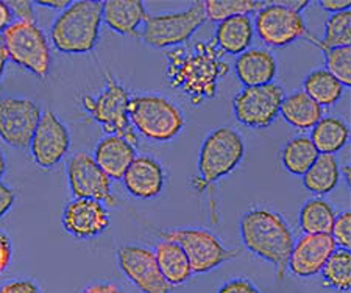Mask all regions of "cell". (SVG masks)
Returning <instances> with one entry per match:
<instances>
[{
	"label": "cell",
	"mask_w": 351,
	"mask_h": 293,
	"mask_svg": "<svg viewBox=\"0 0 351 293\" xmlns=\"http://www.w3.org/2000/svg\"><path fill=\"white\" fill-rule=\"evenodd\" d=\"M8 61H10V56H8V52H7V47H5L2 35H0V81H2L3 73H5V67H7Z\"/></svg>",
	"instance_id": "obj_44"
},
{
	"label": "cell",
	"mask_w": 351,
	"mask_h": 293,
	"mask_svg": "<svg viewBox=\"0 0 351 293\" xmlns=\"http://www.w3.org/2000/svg\"><path fill=\"white\" fill-rule=\"evenodd\" d=\"M28 149L33 162L43 170L58 166L71 149V134L66 123L53 111L45 110Z\"/></svg>",
	"instance_id": "obj_15"
},
{
	"label": "cell",
	"mask_w": 351,
	"mask_h": 293,
	"mask_svg": "<svg viewBox=\"0 0 351 293\" xmlns=\"http://www.w3.org/2000/svg\"><path fill=\"white\" fill-rule=\"evenodd\" d=\"M319 5L322 10H325L331 14L342 13V11H348L351 8L350 0H320Z\"/></svg>",
	"instance_id": "obj_41"
},
{
	"label": "cell",
	"mask_w": 351,
	"mask_h": 293,
	"mask_svg": "<svg viewBox=\"0 0 351 293\" xmlns=\"http://www.w3.org/2000/svg\"><path fill=\"white\" fill-rule=\"evenodd\" d=\"M0 293H43L36 281L28 278L10 279L0 285Z\"/></svg>",
	"instance_id": "obj_35"
},
{
	"label": "cell",
	"mask_w": 351,
	"mask_h": 293,
	"mask_svg": "<svg viewBox=\"0 0 351 293\" xmlns=\"http://www.w3.org/2000/svg\"><path fill=\"white\" fill-rule=\"evenodd\" d=\"M78 293H125L121 285L112 281H95V283L84 287Z\"/></svg>",
	"instance_id": "obj_40"
},
{
	"label": "cell",
	"mask_w": 351,
	"mask_h": 293,
	"mask_svg": "<svg viewBox=\"0 0 351 293\" xmlns=\"http://www.w3.org/2000/svg\"><path fill=\"white\" fill-rule=\"evenodd\" d=\"M285 97V89L276 83L243 88L233 99L236 120L247 128H267L280 116V108Z\"/></svg>",
	"instance_id": "obj_11"
},
{
	"label": "cell",
	"mask_w": 351,
	"mask_h": 293,
	"mask_svg": "<svg viewBox=\"0 0 351 293\" xmlns=\"http://www.w3.org/2000/svg\"><path fill=\"white\" fill-rule=\"evenodd\" d=\"M217 293H261V290H259L250 279L234 278L226 281V283L217 290Z\"/></svg>",
	"instance_id": "obj_37"
},
{
	"label": "cell",
	"mask_w": 351,
	"mask_h": 293,
	"mask_svg": "<svg viewBox=\"0 0 351 293\" xmlns=\"http://www.w3.org/2000/svg\"><path fill=\"white\" fill-rule=\"evenodd\" d=\"M67 184L73 199H89L101 201L108 207L117 206L112 194V179L94 161L86 151L73 153L66 164Z\"/></svg>",
	"instance_id": "obj_12"
},
{
	"label": "cell",
	"mask_w": 351,
	"mask_h": 293,
	"mask_svg": "<svg viewBox=\"0 0 351 293\" xmlns=\"http://www.w3.org/2000/svg\"><path fill=\"white\" fill-rule=\"evenodd\" d=\"M330 234L334 239V242H336L337 248L350 250L351 248V214L348 211L337 214Z\"/></svg>",
	"instance_id": "obj_34"
},
{
	"label": "cell",
	"mask_w": 351,
	"mask_h": 293,
	"mask_svg": "<svg viewBox=\"0 0 351 293\" xmlns=\"http://www.w3.org/2000/svg\"><path fill=\"white\" fill-rule=\"evenodd\" d=\"M16 203V194L14 190L0 181V218H3L11 211V207Z\"/></svg>",
	"instance_id": "obj_39"
},
{
	"label": "cell",
	"mask_w": 351,
	"mask_h": 293,
	"mask_svg": "<svg viewBox=\"0 0 351 293\" xmlns=\"http://www.w3.org/2000/svg\"><path fill=\"white\" fill-rule=\"evenodd\" d=\"M320 153L313 144L309 136H295L282 146L281 150V162L282 167L289 173L303 177L308 168L314 164L317 156Z\"/></svg>",
	"instance_id": "obj_29"
},
{
	"label": "cell",
	"mask_w": 351,
	"mask_h": 293,
	"mask_svg": "<svg viewBox=\"0 0 351 293\" xmlns=\"http://www.w3.org/2000/svg\"><path fill=\"white\" fill-rule=\"evenodd\" d=\"M241 239L243 246L276 268V279L287 273V261L293 246V233L286 218L270 207L254 206L241 217Z\"/></svg>",
	"instance_id": "obj_2"
},
{
	"label": "cell",
	"mask_w": 351,
	"mask_h": 293,
	"mask_svg": "<svg viewBox=\"0 0 351 293\" xmlns=\"http://www.w3.org/2000/svg\"><path fill=\"white\" fill-rule=\"evenodd\" d=\"M308 39L320 50L351 47V10L331 14L325 22L324 39L309 35Z\"/></svg>",
	"instance_id": "obj_30"
},
{
	"label": "cell",
	"mask_w": 351,
	"mask_h": 293,
	"mask_svg": "<svg viewBox=\"0 0 351 293\" xmlns=\"http://www.w3.org/2000/svg\"><path fill=\"white\" fill-rule=\"evenodd\" d=\"M206 11V19L213 22H222L234 16H250L258 13L265 2L261 0H205L203 2Z\"/></svg>",
	"instance_id": "obj_32"
},
{
	"label": "cell",
	"mask_w": 351,
	"mask_h": 293,
	"mask_svg": "<svg viewBox=\"0 0 351 293\" xmlns=\"http://www.w3.org/2000/svg\"><path fill=\"white\" fill-rule=\"evenodd\" d=\"M121 181L134 199L154 200L162 194L166 186V170L154 156L136 155Z\"/></svg>",
	"instance_id": "obj_18"
},
{
	"label": "cell",
	"mask_w": 351,
	"mask_h": 293,
	"mask_svg": "<svg viewBox=\"0 0 351 293\" xmlns=\"http://www.w3.org/2000/svg\"><path fill=\"white\" fill-rule=\"evenodd\" d=\"M161 240L178 244L189 259L192 275L214 272L225 262H230L241 255L239 248H226L222 240L211 231L202 228H172L160 233Z\"/></svg>",
	"instance_id": "obj_8"
},
{
	"label": "cell",
	"mask_w": 351,
	"mask_h": 293,
	"mask_svg": "<svg viewBox=\"0 0 351 293\" xmlns=\"http://www.w3.org/2000/svg\"><path fill=\"white\" fill-rule=\"evenodd\" d=\"M155 257L164 279L172 287L183 285L192 276L189 259L178 244L171 240H161L155 246Z\"/></svg>",
	"instance_id": "obj_24"
},
{
	"label": "cell",
	"mask_w": 351,
	"mask_h": 293,
	"mask_svg": "<svg viewBox=\"0 0 351 293\" xmlns=\"http://www.w3.org/2000/svg\"><path fill=\"white\" fill-rule=\"evenodd\" d=\"M303 92H306L322 108H331L343 97L345 86L326 69L309 72L303 80Z\"/></svg>",
	"instance_id": "obj_28"
},
{
	"label": "cell",
	"mask_w": 351,
	"mask_h": 293,
	"mask_svg": "<svg viewBox=\"0 0 351 293\" xmlns=\"http://www.w3.org/2000/svg\"><path fill=\"white\" fill-rule=\"evenodd\" d=\"M206 21L203 0H197L178 13L147 16L141 38L152 49H175L188 44Z\"/></svg>",
	"instance_id": "obj_7"
},
{
	"label": "cell",
	"mask_w": 351,
	"mask_h": 293,
	"mask_svg": "<svg viewBox=\"0 0 351 293\" xmlns=\"http://www.w3.org/2000/svg\"><path fill=\"white\" fill-rule=\"evenodd\" d=\"M10 60L22 69L41 78L49 77L52 67L50 42L35 22L14 21L2 35Z\"/></svg>",
	"instance_id": "obj_9"
},
{
	"label": "cell",
	"mask_w": 351,
	"mask_h": 293,
	"mask_svg": "<svg viewBox=\"0 0 351 293\" xmlns=\"http://www.w3.org/2000/svg\"><path fill=\"white\" fill-rule=\"evenodd\" d=\"M147 16L143 0H105L101 8L104 24L122 36H141Z\"/></svg>",
	"instance_id": "obj_20"
},
{
	"label": "cell",
	"mask_w": 351,
	"mask_h": 293,
	"mask_svg": "<svg viewBox=\"0 0 351 293\" xmlns=\"http://www.w3.org/2000/svg\"><path fill=\"white\" fill-rule=\"evenodd\" d=\"M14 16L11 13L8 3L5 0H0V35H3L5 30L13 24Z\"/></svg>",
	"instance_id": "obj_42"
},
{
	"label": "cell",
	"mask_w": 351,
	"mask_h": 293,
	"mask_svg": "<svg viewBox=\"0 0 351 293\" xmlns=\"http://www.w3.org/2000/svg\"><path fill=\"white\" fill-rule=\"evenodd\" d=\"M309 139L320 155H336L348 144L350 127L341 117L324 116L311 129Z\"/></svg>",
	"instance_id": "obj_25"
},
{
	"label": "cell",
	"mask_w": 351,
	"mask_h": 293,
	"mask_svg": "<svg viewBox=\"0 0 351 293\" xmlns=\"http://www.w3.org/2000/svg\"><path fill=\"white\" fill-rule=\"evenodd\" d=\"M253 38L254 27L250 16H234L219 22L213 39L223 53L237 56L250 49Z\"/></svg>",
	"instance_id": "obj_22"
},
{
	"label": "cell",
	"mask_w": 351,
	"mask_h": 293,
	"mask_svg": "<svg viewBox=\"0 0 351 293\" xmlns=\"http://www.w3.org/2000/svg\"><path fill=\"white\" fill-rule=\"evenodd\" d=\"M93 157L101 170L117 181L136 157V146L116 134H106L95 145Z\"/></svg>",
	"instance_id": "obj_21"
},
{
	"label": "cell",
	"mask_w": 351,
	"mask_h": 293,
	"mask_svg": "<svg viewBox=\"0 0 351 293\" xmlns=\"http://www.w3.org/2000/svg\"><path fill=\"white\" fill-rule=\"evenodd\" d=\"M117 266L122 275L141 293H171L173 287L164 279L154 250L144 245L127 244L117 248Z\"/></svg>",
	"instance_id": "obj_14"
},
{
	"label": "cell",
	"mask_w": 351,
	"mask_h": 293,
	"mask_svg": "<svg viewBox=\"0 0 351 293\" xmlns=\"http://www.w3.org/2000/svg\"><path fill=\"white\" fill-rule=\"evenodd\" d=\"M7 3L16 19L21 22H35L36 24L35 3L30 2V0H8Z\"/></svg>",
	"instance_id": "obj_36"
},
{
	"label": "cell",
	"mask_w": 351,
	"mask_h": 293,
	"mask_svg": "<svg viewBox=\"0 0 351 293\" xmlns=\"http://www.w3.org/2000/svg\"><path fill=\"white\" fill-rule=\"evenodd\" d=\"M341 164L334 155H319L303 175V186L311 194L325 196L341 183Z\"/></svg>",
	"instance_id": "obj_26"
},
{
	"label": "cell",
	"mask_w": 351,
	"mask_h": 293,
	"mask_svg": "<svg viewBox=\"0 0 351 293\" xmlns=\"http://www.w3.org/2000/svg\"><path fill=\"white\" fill-rule=\"evenodd\" d=\"M223 56L214 39L171 49L166 53L169 88L186 97L192 106L214 99L220 80L230 73V64Z\"/></svg>",
	"instance_id": "obj_1"
},
{
	"label": "cell",
	"mask_w": 351,
	"mask_h": 293,
	"mask_svg": "<svg viewBox=\"0 0 351 293\" xmlns=\"http://www.w3.org/2000/svg\"><path fill=\"white\" fill-rule=\"evenodd\" d=\"M322 52L325 55L326 71L345 88L351 86V47L326 49Z\"/></svg>",
	"instance_id": "obj_33"
},
{
	"label": "cell",
	"mask_w": 351,
	"mask_h": 293,
	"mask_svg": "<svg viewBox=\"0 0 351 293\" xmlns=\"http://www.w3.org/2000/svg\"><path fill=\"white\" fill-rule=\"evenodd\" d=\"M322 276L326 285L339 292H348L351 289V253L343 248H336L328 257Z\"/></svg>",
	"instance_id": "obj_31"
},
{
	"label": "cell",
	"mask_w": 351,
	"mask_h": 293,
	"mask_svg": "<svg viewBox=\"0 0 351 293\" xmlns=\"http://www.w3.org/2000/svg\"><path fill=\"white\" fill-rule=\"evenodd\" d=\"M35 5L56 11H64L71 5V0H38Z\"/></svg>",
	"instance_id": "obj_43"
},
{
	"label": "cell",
	"mask_w": 351,
	"mask_h": 293,
	"mask_svg": "<svg viewBox=\"0 0 351 293\" xmlns=\"http://www.w3.org/2000/svg\"><path fill=\"white\" fill-rule=\"evenodd\" d=\"M128 117L134 131L154 142H171L186 125L181 110L161 94L133 95Z\"/></svg>",
	"instance_id": "obj_5"
},
{
	"label": "cell",
	"mask_w": 351,
	"mask_h": 293,
	"mask_svg": "<svg viewBox=\"0 0 351 293\" xmlns=\"http://www.w3.org/2000/svg\"><path fill=\"white\" fill-rule=\"evenodd\" d=\"M324 114L325 110L303 91L286 95L280 108V116L282 119L291 127L302 129V131L313 129Z\"/></svg>",
	"instance_id": "obj_23"
},
{
	"label": "cell",
	"mask_w": 351,
	"mask_h": 293,
	"mask_svg": "<svg viewBox=\"0 0 351 293\" xmlns=\"http://www.w3.org/2000/svg\"><path fill=\"white\" fill-rule=\"evenodd\" d=\"M5 173H7V157H5L3 151L0 150V181H2Z\"/></svg>",
	"instance_id": "obj_45"
},
{
	"label": "cell",
	"mask_w": 351,
	"mask_h": 293,
	"mask_svg": "<svg viewBox=\"0 0 351 293\" xmlns=\"http://www.w3.org/2000/svg\"><path fill=\"white\" fill-rule=\"evenodd\" d=\"M253 27L264 46L271 49H285L311 35L302 13L289 8L285 2H265L256 13Z\"/></svg>",
	"instance_id": "obj_10"
},
{
	"label": "cell",
	"mask_w": 351,
	"mask_h": 293,
	"mask_svg": "<svg viewBox=\"0 0 351 293\" xmlns=\"http://www.w3.org/2000/svg\"><path fill=\"white\" fill-rule=\"evenodd\" d=\"M110 225L108 206L97 200L72 199L61 214V227L78 240L99 238L110 228Z\"/></svg>",
	"instance_id": "obj_16"
},
{
	"label": "cell",
	"mask_w": 351,
	"mask_h": 293,
	"mask_svg": "<svg viewBox=\"0 0 351 293\" xmlns=\"http://www.w3.org/2000/svg\"><path fill=\"white\" fill-rule=\"evenodd\" d=\"M245 155V144L236 129L220 127L208 134L198 153V177L192 178V188L203 194L219 179L233 173Z\"/></svg>",
	"instance_id": "obj_4"
},
{
	"label": "cell",
	"mask_w": 351,
	"mask_h": 293,
	"mask_svg": "<svg viewBox=\"0 0 351 293\" xmlns=\"http://www.w3.org/2000/svg\"><path fill=\"white\" fill-rule=\"evenodd\" d=\"M130 92L122 86V83L105 72V86L97 95H82V106L88 116L106 134H116L127 139L132 145L139 144V136L128 117Z\"/></svg>",
	"instance_id": "obj_6"
},
{
	"label": "cell",
	"mask_w": 351,
	"mask_h": 293,
	"mask_svg": "<svg viewBox=\"0 0 351 293\" xmlns=\"http://www.w3.org/2000/svg\"><path fill=\"white\" fill-rule=\"evenodd\" d=\"M100 0H75L56 16L50 27L52 46L66 55H86L93 52L100 39Z\"/></svg>",
	"instance_id": "obj_3"
},
{
	"label": "cell",
	"mask_w": 351,
	"mask_h": 293,
	"mask_svg": "<svg viewBox=\"0 0 351 293\" xmlns=\"http://www.w3.org/2000/svg\"><path fill=\"white\" fill-rule=\"evenodd\" d=\"M337 217L336 207L324 196H314L302 206L298 227L304 234H330Z\"/></svg>",
	"instance_id": "obj_27"
},
{
	"label": "cell",
	"mask_w": 351,
	"mask_h": 293,
	"mask_svg": "<svg viewBox=\"0 0 351 293\" xmlns=\"http://www.w3.org/2000/svg\"><path fill=\"white\" fill-rule=\"evenodd\" d=\"M41 116V106L36 101L0 95V139L13 149H27Z\"/></svg>",
	"instance_id": "obj_13"
},
{
	"label": "cell",
	"mask_w": 351,
	"mask_h": 293,
	"mask_svg": "<svg viewBox=\"0 0 351 293\" xmlns=\"http://www.w3.org/2000/svg\"><path fill=\"white\" fill-rule=\"evenodd\" d=\"M13 261V244L5 231H0V275L5 273Z\"/></svg>",
	"instance_id": "obj_38"
},
{
	"label": "cell",
	"mask_w": 351,
	"mask_h": 293,
	"mask_svg": "<svg viewBox=\"0 0 351 293\" xmlns=\"http://www.w3.org/2000/svg\"><path fill=\"white\" fill-rule=\"evenodd\" d=\"M234 72L243 88L265 86V84L275 81L276 73H278V63L270 50L254 47L237 55Z\"/></svg>",
	"instance_id": "obj_19"
},
{
	"label": "cell",
	"mask_w": 351,
	"mask_h": 293,
	"mask_svg": "<svg viewBox=\"0 0 351 293\" xmlns=\"http://www.w3.org/2000/svg\"><path fill=\"white\" fill-rule=\"evenodd\" d=\"M336 248L331 234H303L293 242L287 272L300 279L319 275Z\"/></svg>",
	"instance_id": "obj_17"
}]
</instances>
